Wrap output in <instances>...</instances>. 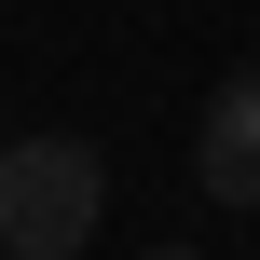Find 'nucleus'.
Here are the masks:
<instances>
[{
	"instance_id": "obj_2",
	"label": "nucleus",
	"mask_w": 260,
	"mask_h": 260,
	"mask_svg": "<svg viewBox=\"0 0 260 260\" xmlns=\"http://www.w3.org/2000/svg\"><path fill=\"white\" fill-rule=\"evenodd\" d=\"M192 192H206L219 219L260 206V69H233V82L206 96V123H192Z\"/></svg>"
},
{
	"instance_id": "obj_1",
	"label": "nucleus",
	"mask_w": 260,
	"mask_h": 260,
	"mask_svg": "<svg viewBox=\"0 0 260 260\" xmlns=\"http://www.w3.org/2000/svg\"><path fill=\"white\" fill-rule=\"evenodd\" d=\"M110 219V165L96 137H0V247L14 260H69Z\"/></svg>"
}]
</instances>
